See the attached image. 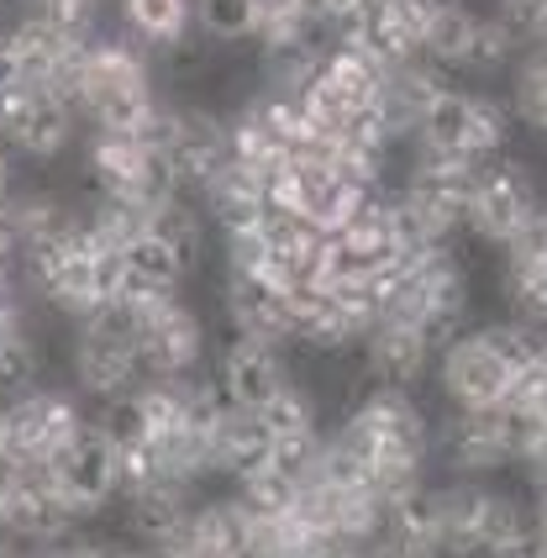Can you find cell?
<instances>
[{
    "label": "cell",
    "instance_id": "4316f807",
    "mask_svg": "<svg viewBox=\"0 0 547 558\" xmlns=\"http://www.w3.org/2000/svg\"><path fill=\"white\" fill-rule=\"evenodd\" d=\"M485 558H547V548H543V537L526 527V532H516L511 543H500V548H489Z\"/></svg>",
    "mask_w": 547,
    "mask_h": 558
},
{
    "label": "cell",
    "instance_id": "4dcf8cb0",
    "mask_svg": "<svg viewBox=\"0 0 547 558\" xmlns=\"http://www.w3.org/2000/svg\"><path fill=\"white\" fill-rule=\"evenodd\" d=\"M358 558H405V554H396V548H379V543H368Z\"/></svg>",
    "mask_w": 547,
    "mask_h": 558
},
{
    "label": "cell",
    "instance_id": "e0dca14e",
    "mask_svg": "<svg viewBox=\"0 0 547 558\" xmlns=\"http://www.w3.org/2000/svg\"><path fill=\"white\" fill-rule=\"evenodd\" d=\"M117 22H122V37H132L148 59L169 53L195 32L190 0H117Z\"/></svg>",
    "mask_w": 547,
    "mask_h": 558
},
{
    "label": "cell",
    "instance_id": "5bb4252c",
    "mask_svg": "<svg viewBox=\"0 0 547 558\" xmlns=\"http://www.w3.org/2000/svg\"><path fill=\"white\" fill-rule=\"evenodd\" d=\"M195 206L206 211L211 232H221V243H232V238H253V232L264 227L274 201H269V190L258 185L247 169H238V163L227 158V169L195 195Z\"/></svg>",
    "mask_w": 547,
    "mask_h": 558
},
{
    "label": "cell",
    "instance_id": "f546056e",
    "mask_svg": "<svg viewBox=\"0 0 547 558\" xmlns=\"http://www.w3.org/2000/svg\"><path fill=\"white\" fill-rule=\"evenodd\" d=\"M532 532L543 537V548H547V490H537V496H532Z\"/></svg>",
    "mask_w": 547,
    "mask_h": 558
},
{
    "label": "cell",
    "instance_id": "83f0119b",
    "mask_svg": "<svg viewBox=\"0 0 547 558\" xmlns=\"http://www.w3.org/2000/svg\"><path fill=\"white\" fill-rule=\"evenodd\" d=\"M22 85V63H16V48H11V37L0 32V95L16 90Z\"/></svg>",
    "mask_w": 547,
    "mask_h": 558
},
{
    "label": "cell",
    "instance_id": "5b68a950",
    "mask_svg": "<svg viewBox=\"0 0 547 558\" xmlns=\"http://www.w3.org/2000/svg\"><path fill=\"white\" fill-rule=\"evenodd\" d=\"M90 427V411L74 390L37 385L11 405H0V453L22 459V464H48L69 437Z\"/></svg>",
    "mask_w": 547,
    "mask_h": 558
},
{
    "label": "cell",
    "instance_id": "f1b7e54d",
    "mask_svg": "<svg viewBox=\"0 0 547 558\" xmlns=\"http://www.w3.org/2000/svg\"><path fill=\"white\" fill-rule=\"evenodd\" d=\"M16 185H22V180H16V154L0 143V211H5V201H11V190Z\"/></svg>",
    "mask_w": 547,
    "mask_h": 558
},
{
    "label": "cell",
    "instance_id": "7402d4cb",
    "mask_svg": "<svg viewBox=\"0 0 547 558\" xmlns=\"http://www.w3.org/2000/svg\"><path fill=\"white\" fill-rule=\"evenodd\" d=\"M190 22H195V37L211 43L216 53L243 48L258 27V0H190Z\"/></svg>",
    "mask_w": 547,
    "mask_h": 558
},
{
    "label": "cell",
    "instance_id": "484cf974",
    "mask_svg": "<svg viewBox=\"0 0 547 558\" xmlns=\"http://www.w3.org/2000/svg\"><path fill=\"white\" fill-rule=\"evenodd\" d=\"M516 464L532 474V490H547V422H537V427H532V437L521 442Z\"/></svg>",
    "mask_w": 547,
    "mask_h": 558
},
{
    "label": "cell",
    "instance_id": "3957f363",
    "mask_svg": "<svg viewBox=\"0 0 547 558\" xmlns=\"http://www.w3.org/2000/svg\"><path fill=\"white\" fill-rule=\"evenodd\" d=\"M511 106L500 95L469 90V85H448V90L431 95V106L422 111V122L411 132L416 148L431 154H453V158H500L511 143Z\"/></svg>",
    "mask_w": 547,
    "mask_h": 558
},
{
    "label": "cell",
    "instance_id": "44dd1931",
    "mask_svg": "<svg viewBox=\"0 0 547 558\" xmlns=\"http://www.w3.org/2000/svg\"><path fill=\"white\" fill-rule=\"evenodd\" d=\"M474 27H479V11H474L469 0H431L426 32H422V53L431 63H442V69H453V63L463 59Z\"/></svg>",
    "mask_w": 547,
    "mask_h": 558
},
{
    "label": "cell",
    "instance_id": "8fae6325",
    "mask_svg": "<svg viewBox=\"0 0 547 558\" xmlns=\"http://www.w3.org/2000/svg\"><path fill=\"white\" fill-rule=\"evenodd\" d=\"M295 374L284 364V348L279 342H258V338H227L221 348V364H216V390L232 411H258L269 405Z\"/></svg>",
    "mask_w": 547,
    "mask_h": 558
},
{
    "label": "cell",
    "instance_id": "ac0fdd59",
    "mask_svg": "<svg viewBox=\"0 0 547 558\" xmlns=\"http://www.w3.org/2000/svg\"><path fill=\"white\" fill-rule=\"evenodd\" d=\"M269 453H274V442H269V433L258 427L253 411H227V416L216 422L211 459H216V474H221V480L238 485V480H247V474L269 469Z\"/></svg>",
    "mask_w": 547,
    "mask_h": 558
},
{
    "label": "cell",
    "instance_id": "d6986e66",
    "mask_svg": "<svg viewBox=\"0 0 547 558\" xmlns=\"http://www.w3.org/2000/svg\"><path fill=\"white\" fill-rule=\"evenodd\" d=\"M521 48H526V43H521L495 11H479V27H474V37H469V48H463V59H458L453 69L469 74V80H495V74H511V69H516Z\"/></svg>",
    "mask_w": 547,
    "mask_h": 558
},
{
    "label": "cell",
    "instance_id": "7a4b0ae2",
    "mask_svg": "<svg viewBox=\"0 0 547 558\" xmlns=\"http://www.w3.org/2000/svg\"><path fill=\"white\" fill-rule=\"evenodd\" d=\"M537 416L521 405H448V422L431 427V453L463 480L500 474L521 459V442L532 437Z\"/></svg>",
    "mask_w": 547,
    "mask_h": 558
},
{
    "label": "cell",
    "instance_id": "1f68e13d",
    "mask_svg": "<svg viewBox=\"0 0 547 558\" xmlns=\"http://www.w3.org/2000/svg\"><path fill=\"white\" fill-rule=\"evenodd\" d=\"M537 137H543V143H547V117H543V126H537Z\"/></svg>",
    "mask_w": 547,
    "mask_h": 558
},
{
    "label": "cell",
    "instance_id": "8992f818",
    "mask_svg": "<svg viewBox=\"0 0 547 558\" xmlns=\"http://www.w3.org/2000/svg\"><path fill=\"white\" fill-rule=\"evenodd\" d=\"M48 480H53V496L69 506L74 522H90L106 506H117L122 496V464H117V448L106 437L85 427L80 437H69L59 453L48 459Z\"/></svg>",
    "mask_w": 547,
    "mask_h": 558
},
{
    "label": "cell",
    "instance_id": "7c38bea8",
    "mask_svg": "<svg viewBox=\"0 0 547 558\" xmlns=\"http://www.w3.org/2000/svg\"><path fill=\"white\" fill-rule=\"evenodd\" d=\"M431 369V348L422 342V332L396 316V311H385L374 327H368L364 338H358V374H364L368 385H390V390H416Z\"/></svg>",
    "mask_w": 547,
    "mask_h": 558
},
{
    "label": "cell",
    "instance_id": "ffe728a7",
    "mask_svg": "<svg viewBox=\"0 0 547 558\" xmlns=\"http://www.w3.org/2000/svg\"><path fill=\"white\" fill-rule=\"evenodd\" d=\"M258 427L269 433V442H295V437H321V401L305 379H290L269 405L253 411Z\"/></svg>",
    "mask_w": 547,
    "mask_h": 558
},
{
    "label": "cell",
    "instance_id": "4fadbf2b",
    "mask_svg": "<svg viewBox=\"0 0 547 558\" xmlns=\"http://www.w3.org/2000/svg\"><path fill=\"white\" fill-rule=\"evenodd\" d=\"M221 311H227L232 338H258V342L290 348V290L284 284L227 269V279H221Z\"/></svg>",
    "mask_w": 547,
    "mask_h": 558
},
{
    "label": "cell",
    "instance_id": "cb8c5ba5",
    "mask_svg": "<svg viewBox=\"0 0 547 558\" xmlns=\"http://www.w3.org/2000/svg\"><path fill=\"white\" fill-rule=\"evenodd\" d=\"M122 269H126V279L153 284V290H184V279H190V269H184L180 258L163 248L153 232H137V238L126 243V248H122Z\"/></svg>",
    "mask_w": 547,
    "mask_h": 558
},
{
    "label": "cell",
    "instance_id": "6da1fadb",
    "mask_svg": "<svg viewBox=\"0 0 547 558\" xmlns=\"http://www.w3.org/2000/svg\"><path fill=\"white\" fill-rule=\"evenodd\" d=\"M69 374H74V396L80 401H122L148 385L143 369V348H137V327L122 306H100L95 316L74 322V342H69Z\"/></svg>",
    "mask_w": 547,
    "mask_h": 558
},
{
    "label": "cell",
    "instance_id": "277c9868",
    "mask_svg": "<svg viewBox=\"0 0 547 558\" xmlns=\"http://www.w3.org/2000/svg\"><path fill=\"white\" fill-rule=\"evenodd\" d=\"M543 206H547L543 180H537L521 158H511V154L485 158L479 174H474V195H469L463 232L479 238L485 248H506V243H511Z\"/></svg>",
    "mask_w": 547,
    "mask_h": 558
},
{
    "label": "cell",
    "instance_id": "52a82bcc",
    "mask_svg": "<svg viewBox=\"0 0 547 558\" xmlns=\"http://www.w3.org/2000/svg\"><path fill=\"white\" fill-rule=\"evenodd\" d=\"M74 137H80V111L63 95L37 90V85H16L0 95V143L11 154L53 163Z\"/></svg>",
    "mask_w": 547,
    "mask_h": 558
},
{
    "label": "cell",
    "instance_id": "d4e9b609",
    "mask_svg": "<svg viewBox=\"0 0 547 558\" xmlns=\"http://www.w3.org/2000/svg\"><path fill=\"white\" fill-rule=\"evenodd\" d=\"M232 500L243 506L253 522H279V517H284V511L295 506V485H290L284 474H274V469H258V474L238 480Z\"/></svg>",
    "mask_w": 547,
    "mask_h": 558
},
{
    "label": "cell",
    "instance_id": "ba28073f",
    "mask_svg": "<svg viewBox=\"0 0 547 558\" xmlns=\"http://www.w3.org/2000/svg\"><path fill=\"white\" fill-rule=\"evenodd\" d=\"M132 327H137V348H143V369H148V379L200 374L211 338H206L200 311L190 306L184 295L163 301V306H153L148 316H132Z\"/></svg>",
    "mask_w": 547,
    "mask_h": 558
},
{
    "label": "cell",
    "instance_id": "2e32d148",
    "mask_svg": "<svg viewBox=\"0 0 547 558\" xmlns=\"http://www.w3.org/2000/svg\"><path fill=\"white\" fill-rule=\"evenodd\" d=\"M143 232H153L190 275H195V269L206 264V253H211V221H206V211H200L190 195H163V201H153L148 217H143Z\"/></svg>",
    "mask_w": 547,
    "mask_h": 558
},
{
    "label": "cell",
    "instance_id": "9c48e42d",
    "mask_svg": "<svg viewBox=\"0 0 547 558\" xmlns=\"http://www.w3.org/2000/svg\"><path fill=\"white\" fill-rule=\"evenodd\" d=\"M431 374H437V390L448 405H500L511 396V369L479 338V327H469L458 342H448L431 359Z\"/></svg>",
    "mask_w": 547,
    "mask_h": 558
},
{
    "label": "cell",
    "instance_id": "30bf717a",
    "mask_svg": "<svg viewBox=\"0 0 547 558\" xmlns=\"http://www.w3.org/2000/svg\"><path fill=\"white\" fill-rule=\"evenodd\" d=\"M500 253V301L506 316L547 327V206Z\"/></svg>",
    "mask_w": 547,
    "mask_h": 558
},
{
    "label": "cell",
    "instance_id": "9a60e30c",
    "mask_svg": "<svg viewBox=\"0 0 547 558\" xmlns=\"http://www.w3.org/2000/svg\"><path fill=\"white\" fill-rule=\"evenodd\" d=\"M253 548V517H247L238 500H195L190 506V522H184L180 554L190 558H247ZM174 554V548H169Z\"/></svg>",
    "mask_w": 547,
    "mask_h": 558
},
{
    "label": "cell",
    "instance_id": "603a6c76",
    "mask_svg": "<svg viewBox=\"0 0 547 558\" xmlns=\"http://www.w3.org/2000/svg\"><path fill=\"white\" fill-rule=\"evenodd\" d=\"M506 106H511V122L516 126H543L547 117V43H532V48H521L516 69H511V95H506Z\"/></svg>",
    "mask_w": 547,
    "mask_h": 558
}]
</instances>
